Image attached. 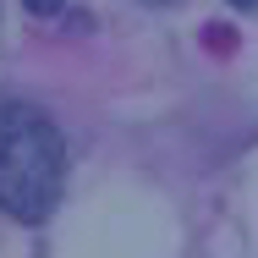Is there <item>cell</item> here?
I'll return each mask as SVG.
<instances>
[{"label": "cell", "mask_w": 258, "mask_h": 258, "mask_svg": "<svg viewBox=\"0 0 258 258\" xmlns=\"http://www.w3.org/2000/svg\"><path fill=\"white\" fill-rule=\"evenodd\" d=\"M66 192V138L44 110L0 94V214L39 225Z\"/></svg>", "instance_id": "1"}, {"label": "cell", "mask_w": 258, "mask_h": 258, "mask_svg": "<svg viewBox=\"0 0 258 258\" xmlns=\"http://www.w3.org/2000/svg\"><path fill=\"white\" fill-rule=\"evenodd\" d=\"M33 17H55V11H66V0H22Z\"/></svg>", "instance_id": "2"}, {"label": "cell", "mask_w": 258, "mask_h": 258, "mask_svg": "<svg viewBox=\"0 0 258 258\" xmlns=\"http://www.w3.org/2000/svg\"><path fill=\"white\" fill-rule=\"evenodd\" d=\"M231 6H236V11H258V0H231Z\"/></svg>", "instance_id": "3"}]
</instances>
